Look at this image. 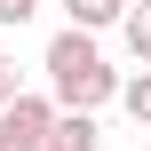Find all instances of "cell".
Segmentation results:
<instances>
[{"label":"cell","instance_id":"2","mask_svg":"<svg viewBox=\"0 0 151 151\" xmlns=\"http://www.w3.org/2000/svg\"><path fill=\"white\" fill-rule=\"evenodd\" d=\"M56 127V104L48 96H16V104H0V151H40V135Z\"/></svg>","mask_w":151,"mask_h":151},{"label":"cell","instance_id":"7","mask_svg":"<svg viewBox=\"0 0 151 151\" xmlns=\"http://www.w3.org/2000/svg\"><path fill=\"white\" fill-rule=\"evenodd\" d=\"M16 96H24V64L0 48V104H16Z\"/></svg>","mask_w":151,"mask_h":151},{"label":"cell","instance_id":"1","mask_svg":"<svg viewBox=\"0 0 151 151\" xmlns=\"http://www.w3.org/2000/svg\"><path fill=\"white\" fill-rule=\"evenodd\" d=\"M40 72H48V104H56V111H104V104H119V80H127V72H111V56L96 48V32H72V24L48 40Z\"/></svg>","mask_w":151,"mask_h":151},{"label":"cell","instance_id":"5","mask_svg":"<svg viewBox=\"0 0 151 151\" xmlns=\"http://www.w3.org/2000/svg\"><path fill=\"white\" fill-rule=\"evenodd\" d=\"M119 40H127L135 72H151V0H127V16H119Z\"/></svg>","mask_w":151,"mask_h":151},{"label":"cell","instance_id":"3","mask_svg":"<svg viewBox=\"0 0 151 151\" xmlns=\"http://www.w3.org/2000/svg\"><path fill=\"white\" fill-rule=\"evenodd\" d=\"M96 111H56V127L40 135V151H96Z\"/></svg>","mask_w":151,"mask_h":151},{"label":"cell","instance_id":"8","mask_svg":"<svg viewBox=\"0 0 151 151\" xmlns=\"http://www.w3.org/2000/svg\"><path fill=\"white\" fill-rule=\"evenodd\" d=\"M32 16H40V0H0V24H8V32H16V24H32Z\"/></svg>","mask_w":151,"mask_h":151},{"label":"cell","instance_id":"9","mask_svg":"<svg viewBox=\"0 0 151 151\" xmlns=\"http://www.w3.org/2000/svg\"><path fill=\"white\" fill-rule=\"evenodd\" d=\"M143 151H151V143H143Z\"/></svg>","mask_w":151,"mask_h":151},{"label":"cell","instance_id":"6","mask_svg":"<svg viewBox=\"0 0 151 151\" xmlns=\"http://www.w3.org/2000/svg\"><path fill=\"white\" fill-rule=\"evenodd\" d=\"M119 111H127L135 127H151V72H127V80H119Z\"/></svg>","mask_w":151,"mask_h":151},{"label":"cell","instance_id":"4","mask_svg":"<svg viewBox=\"0 0 151 151\" xmlns=\"http://www.w3.org/2000/svg\"><path fill=\"white\" fill-rule=\"evenodd\" d=\"M119 16H127V0H64L72 32H119Z\"/></svg>","mask_w":151,"mask_h":151}]
</instances>
